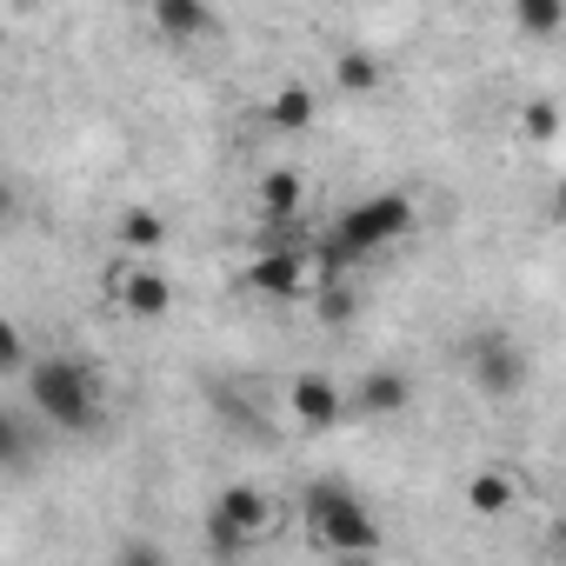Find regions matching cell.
Segmentation results:
<instances>
[{
  "mask_svg": "<svg viewBox=\"0 0 566 566\" xmlns=\"http://www.w3.org/2000/svg\"><path fill=\"white\" fill-rule=\"evenodd\" d=\"M413 220H420V213H413V200H407V193H367V200H354L327 233H334L354 260H374L380 247L407 240V233H413Z\"/></svg>",
  "mask_w": 566,
  "mask_h": 566,
  "instance_id": "obj_3",
  "label": "cell"
},
{
  "mask_svg": "<svg viewBox=\"0 0 566 566\" xmlns=\"http://www.w3.org/2000/svg\"><path fill=\"white\" fill-rule=\"evenodd\" d=\"M354 407H360L367 420H394V413H407V407H413V380H407L400 367H374V374H360Z\"/></svg>",
  "mask_w": 566,
  "mask_h": 566,
  "instance_id": "obj_8",
  "label": "cell"
},
{
  "mask_svg": "<svg viewBox=\"0 0 566 566\" xmlns=\"http://www.w3.org/2000/svg\"><path fill=\"white\" fill-rule=\"evenodd\" d=\"M520 134H526L533 147H546V140L559 134V107H553V101H526V107H520Z\"/></svg>",
  "mask_w": 566,
  "mask_h": 566,
  "instance_id": "obj_17",
  "label": "cell"
},
{
  "mask_svg": "<svg viewBox=\"0 0 566 566\" xmlns=\"http://www.w3.org/2000/svg\"><path fill=\"white\" fill-rule=\"evenodd\" d=\"M28 407H34L54 433H94V420H101V380H94L87 360L48 354V360H34V374H28Z\"/></svg>",
  "mask_w": 566,
  "mask_h": 566,
  "instance_id": "obj_1",
  "label": "cell"
},
{
  "mask_svg": "<svg viewBox=\"0 0 566 566\" xmlns=\"http://www.w3.org/2000/svg\"><path fill=\"white\" fill-rule=\"evenodd\" d=\"M107 287H114V307L127 321H167L174 314V280L154 266V260H120L107 273Z\"/></svg>",
  "mask_w": 566,
  "mask_h": 566,
  "instance_id": "obj_5",
  "label": "cell"
},
{
  "mask_svg": "<svg viewBox=\"0 0 566 566\" xmlns=\"http://www.w3.org/2000/svg\"><path fill=\"white\" fill-rule=\"evenodd\" d=\"M380 81H387L380 54H367V48H340V54H334V87H340V94H374Z\"/></svg>",
  "mask_w": 566,
  "mask_h": 566,
  "instance_id": "obj_13",
  "label": "cell"
},
{
  "mask_svg": "<svg viewBox=\"0 0 566 566\" xmlns=\"http://www.w3.org/2000/svg\"><path fill=\"white\" fill-rule=\"evenodd\" d=\"M0 460H8V473H21V467H28V420H21V413L0 420Z\"/></svg>",
  "mask_w": 566,
  "mask_h": 566,
  "instance_id": "obj_19",
  "label": "cell"
},
{
  "mask_svg": "<svg viewBox=\"0 0 566 566\" xmlns=\"http://www.w3.org/2000/svg\"><path fill=\"white\" fill-rule=\"evenodd\" d=\"M247 287L266 294V301H301V294H314V266H307V253H294V247H266V253L247 266Z\"/></svg>",
  "mask_w": 566,
  "mask_h": 566,
  "instance_id": "obj_6",
  "label": "cell"
},
{
  "mask_svg": "<svg viewBox=\"0 0 566 566\" xmlns=\"http://www.w3.org/2000/svg\"><path fill=\"white\" fill-rule=\"evenodd\" d=\"M467 380H473L486 400H513V394H526V380H533V354H526L513 334H480L473 354H467Z\"/></svg>",
  "mask_w": 566,
  "mask_h": 566,
  "instance_id": "obj_4",
  "label": "cell"
},
{
  "mask_svg": "<svg viewBox=\"0 0 566 566\" xmlns=\"http://www.w3.org/2000/svg\"><path fill=\"white\" fill-rule=\"evenodd\" d=\"M314 120H321V94H314V87L287 81L280 94H266V127H273V134H307Z\"/></svg>",
  "mask_w": 566,
  "mask_h": 566,
  "instance_id": "obj_11",
  "label": "cell"
},
{
  "mask_svg": "<svg viewBox=\"0 0 566 566\" xmlns=\"http://www.w3.org/2000/svg\"><path fill=\"white\" fill-rule=\"evenodd\" d=\"M347 566H380V559H347Z\"/></svg>",
  "mask_w": 566,
  "mask_h": 566,
  "instance_id": "obj_25",
  "label": "cell"
},
{
  "mask_svg": "<svg viewBox=\"0 0 566 566\" xmlns=\"http://www.w3.org/2000/svg\"><path fill=\"white\" fill-rule=\"evenodd\" d=\"M307 533H314V546H334L347 559H374L380 553V520L347 480H314L307 486Z\"/></svg>",
  "mask_w": 566,
  "mask_h": 566,
  "instance_id": "obj_2",
  "label": "cell"
},
{
  "mask_svg": "<svg viewBox=\"0 0 566 566\" xmlns=\"http://www.w3.org/2000/svg\"><path fill=\"white\" fill-rule=\"evenodd\" d=\"M513 28L526 41H553L566 28V0H513Z\"/></svg>",
  "mask_w": 566,
  "mask_h": 566,
  "instance_id": "obj_14",
  "label": "cell"
},
{
  "mask_svg": "<svg viewBox=\"0 0 566 566\" xmlns=\"http://www.w3.org/2000/svg\"><path fill=\"white\" fill-rule=\"evenodd\" d=\"M120 566H167V553H160L154 539H127V546H120Z\"/></svg>",
  "mask_w": 566,
  "mask_h": 566,
  "instance_id": "obj_22",
  "label": "cell"
},
{
  "mask_svg": "<svg viewBox=\"0 0 566 566\" xmlns=\"http://www.w3.org/2000/svg\"><path fill=\"white\" fill-rule=\"evenodd\" d=\"M314 314H321L327 327H347V321H354V294H347V280H340V287H314Z\"/></svg>",
  "mask_w": 566,
  "mask_h": 566,
  "instance_id": "obj_18",
  "label": "cell"
},
{
  "mask_svg": "<svg viewBox=\"0 0 566 566\" xmlns=\"http://www.w3.org/2000/svg\"><path fill=\"white\" fill-rule=\"evenodd\" d=\"M207 513H220V520H227V526H240L247 539H266V533H273V500H266L253 480H233Z\"/></svg>",
  "mask_w": 566,
  "mask_h": 566,
  "instance_id": "obj_9",
  "label": "cell"
},
{
  "mask_svg": "<svg viewBox=\"0 0 566 566\" xmlns=\"http://www.w3.org/2000/svg\"><path fill=\"white\" fill-rule=\"evenodd\" d=\"M513 500H520V486H513V473H506V467H480V473L467 480V506H473L480 520L513 513Z\"/></svg>",
  "mask_w": 566,
  "mask_h": 566,
  "instance_id": "obj_12",
  "label": "cell"
},
{
  "mask_svg": "<svg viewBox=\"0 0 566 566\" xmlns=\"http://www.w3.org/2000/svg\"><path fill=\"white\" fill-rule=\"evenodd\" d=\"M154 34L160 41H207L220 21H213V8H200V0H154Z\"/></svg>",
  "mask_w": 566,
  "mask_h": 566,
  "instance_id": "obj_10",
  "label": "cell"
},
{
  "mask_svg": "<svg viewBox=\"0 0 566 566\" xmlns=\"http://www.w3.org/2000/svg\"><path fill=\"white\" fill-rule=\"evenodd\" d=\"M553 213H559V227H566V180H559V193H553Z\"/></svg>",
  "mask_w": 566,
  "mask_h": 566,
  "instance_id": "obj_24",
  "label": "cell"
},
{
  "mask_svg": "<svg viewBox=\"0 0 566 566\" xmlns=\"http://www.w3.org/2000/svg\"><path fill=\"white\" fill-rule=\"evenodd\" d=\"M287 407H294V420H301L307 433H334V427L347 420V400H340V387H334L327 374H301L294 394H287Z\"/></svg>",
  "mask_w": 566,
  "mask_h": 566,
  "instance_id": "obj_7",
  "label": "cell"
},
{
  "mask_svg": "<svg viewBox=\"0 0 566 566\" xmlns=\"http://www.w3.org/2000/svg\"><path fill=\"white\" fill-rule=\"evenodd\" d=\"M0 374H34V360H28V340H21V327H0Z\"/></svg>",
  "mask_w": 566,
  "mask_h": 566,
  "instance_id": "obj_21",
  "label": "cell"
},
{
  "mask_svg": "<svg viewBox=\"0 0 566 566\" xmlns=\"http://www.w3.org/2000/svg\"><path fill=\"white\" fill-rule=\"evenodd\" d=\"M260 213L266 220H294L301 213V174H287V167L260 174Z\"/></svg>",
  "mask_w": 566,
  "mask_h": 566,
  "instance_id": "obj_15",
  "label": "cell"
},
{
  "mask_svg": "<svg viewBox=\"0 0 566 566\" xmlns=\"http://www.w3.org/2000/svg\"><path fill=\"white\" fill-rule=\"evenodd\" d=\"M207 546H213V553H220V559H240V553H247V546H253V539H247V533H240V526H227V520H220V513H207Z\"/></svg>",
  "mask_w": 566,
  "mask_h": 566,
  "instance_id": "obj_20",
  "label": "cell"
},
{
  "mask_svg": "<svg viewBox=\"0 0 566 566\" xmlns=\"http://www.w3.org/2000/svg\"><path fill=\"white\" fill-rule=\"evenodd\" d=\"M553 553H559V559H566V520H559V526H553Z\"/></svg>",
  "mask_w": 566,
  "mask_h": 566,
  "instance_id": "obj_23",
  "label": "cell"
},
{
  "mask_svg": "<svg viewBox=\"0 0 566 566\" xmlns=\"http://www.w3.org/2000/svg\"><path fill=\"white\" fill-rule=\"evenodd\" d=\"M120 240H127L134 253H160V247H167V220H160L154 207H127V213H120Z\"/></svg>",
  "mask_w": 566,
  "mask_h": 566,
  "instance_id": "obj_16",
  "label": "cell"
}]
</instances>
